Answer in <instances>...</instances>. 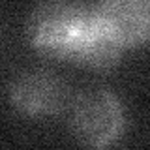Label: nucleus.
I'll use <instances>...</instances> for the list:
<instances>
[{"label":"nucleus","instance_id":"nucleus-1","mask_svg":"<svg viewBox=\"0 0 150 150\" xmlns=\"http://www.w3.org/2000/svg\"><path fill=\"white\" fill-rule=\"evenodd\" d=\"M26 34L30 43L43 54L86 68H109L122 53V47L101 26L94 6L86 4H40L28 17Z\"/></svg>","mask_w":150,"mask_h":150},{"label":"nucleus","instance_id":"nucleus-2","mask_svg":"<svg viewBox=\"0 0 150 150\" xmlns=\"http://www.w3.org/2000/svg\"><path fill=\"white\" fill-rule=\"evenodd\" d=\"M69 120L75 137L83 144L107 148L124 129V109L112 92L94 88L77 96Z\"/></svg>","mask_w":150,"mask_h":150},{"label":"nucleus","instance_id":"nucleus-3","mask_svg":"<svg viewBox=\"0 0 150 150\" xmlns=\"http://www.w3.org/2000/svg\"><path fill=\"white\" fill-rule=\"evenodd\" d=\"M94 11L122 47L150 41V0H105L94 4Z\"/></svg>","mask_w":150,"mask_h":150},{"label":"nucleus","instance_id":"nucleus-4","mask_svg":"<svg viewBox=\"0 0 150 150\" xmlns=\"http://www.w3.org/2000/svg\"><path fill=\"white\" fill-rule=\"evenodd\" d=\"M9 98L13 105L26 115H49L62 107L66 88L54 73L32 69L13 79Z\"/></svg>","mask_w":150,"mask_h":150}]
</instances>
